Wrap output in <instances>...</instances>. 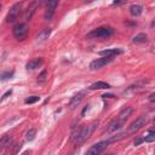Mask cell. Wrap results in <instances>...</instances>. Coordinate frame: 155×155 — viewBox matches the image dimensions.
<instances>
[{"label": "cell", "instance_id": "6da1fadb", "mask_svg": "<svg viewBox=\"0 0 155 155\" xmlns=\"http://www.w3.org/2000/svg\"><path fill=\"white\" fill-rule=\"evenodd\" d=\"M98 124H99V121L98 120H94V121H92L91 124H88V125H86V126H82L81 127V130H80V134H79V137H78V139H76V144H81V143H84V142H86L91 136H92V133L94 132V130H96V127L98 126Z\"/></svg>", "mask_w": 155, "mask_h": 155}, {"label": "cell", "instance_id": "7a4b0ae2", "mask_svg": "<svg viewBox=\"0 0 155 155\" xmlns=\"http://www.w3.org/2000/svg\"><path fill=\"white\" fill-rule=\"evenodd\" d=\"M113 34V29L109 27H99L90 31L86 38L87 39H108Z\"/></svg>", "mask_w": 155, "mask_h": 155}, {"label": "cell", "instance_id": "3957f363", "mask_svg": "<svg viewBox=\"0 0 155 155\" xmlns=\"http://www.w3.org/2000/svg\"><path fill=\"white\" fill-rule=\"evenodd\" d=\"M28 31H29V27L24 22L23 23H17L12 29V34H13L15 39L18 40V41H23L27 38Z\"/></svg>", "mask_w": 155, "mask_h": 155}, {"label": "cell", "instance_id": "277c9868", "mask_svg": "<svg viewBox=\"0 0 155 155\" xmlns=\"http://www.w3.org/2000/svg\"><path fill=\"white\" fill-rule=\"evenodd\" d=\"M147 124H148V116L142 115V116L137 117V119L128 126V130H127L128 134H133V133H136L137 131H139V130H140L143 126H145Z\"/></svg>", "mask_w": 155, "mask_h": 155}, {"label": "cell", "instance_id": "5b68a950", "mask_svg": "<svg viewBox=\"0 0 155 155\" xmlns=\"http://www.w3.org/2000/svg\"><path fill=\"white\" fill-rule=\"evenodd\" d=\"M111 61H113V57H107V56H103V57H101V58H97V59L92 61V62L90 63V69H91V70H97V69H101V68H103L104 65L109 64Z\"/></svg>", "mask_w": 155, "mask_h": 155}, {"label": "cell", "instance_id": "8992f818", "mask_svg": "<svg viewBox=\"0 0 155 155\" xmlns=\"http://www.w3.org/2000/svg\"><path fill=\"white\" fill-rule=\"evenodd\" d=\"M21 7H22V4L21 2H16L15 5H12V7L10 8L7 16H6V23H12L15 22V19L18 17L19 12H21Z\"/></svg>", "mask_w": 155, "mask_h": 155}, {"label": "cell", "instance_id": "52a82bcc", "mask_svg": "<svg viewBox=\"0 0 155 155\" xmlns=\"http://www.w3.org/2000/svg\"><path fill=\"white\" fill-rule=\"evenodd\" d=\"M58 1L59 0H48L46 2V11H45V19L46 21H51L52 19V17H53V15L56 12Z\"/></svg>", "mask_w": 155, "mask_h": 155}, {"label": "cell", "instance_id": "ba28073f", "mask_svg": "<svg viewBox=\"0 0 155 155\" xmlns=\"http://www.w3.org/2000/svg\"><path fill=\"white\" fill-rule=\"evenodd\" d=\"M108 145H109L108 139H107V140L98 142V143L93 144V145L87 150V154H88V155H98V154H101V153H102V151H103Z\"/></svg>", "mask_w": 155, "mask_h": 155}, {"label": "cell", "instance_id": "9c48e42d", "mask_svg": "<svg viewBox=\"0 0 155 155\" xmlns=\"http://www.w3.org/2000/svg\"><path fill=\"white\" fill-rule=\"evenodd\" d=\"M84 96H85V92H79V93H76L75 96H73V97H71V99L69 101L68 107H69L70 109H75V108L81 103V101H82Z\"/></svg>", "mask_w": 155, "mask_h": 155}, {"label": "cell", "instance_id": "30bf717a", "mask_svg": "<svg viewBox=\"0 0 155 155\" xmlns=\"http://www.w3.org/2000/svg\"><path fill=\"white\" fill-rule=\"evenodd\" d=\"M39 5H40V1H34V2L27 8V11H25V13H24V21L31 19V17H33V15L35 13V11H36V8H38Z\"/></svg>", "mask_w": 155, "mask_h": 155}, {"label": "cell", "instance_id": "8fae6325", "mask_svg": "<svg viewBox=\"0 0 155 155\" xmlns=\"http://www.w3.org/2000/svg\"><path fill=\"white\" fill-rule=\"evenodd\" d=\"M122 124H124V121H121L120 119H115V120H113V121L108 125V127H107V133H113V132L120 130L121 126H122Z\"/></svg>", "mask_w": 155, "mask_h": 155}, {"label": "cell", "instance_id": "7c38bea8", "mask_svg": "<svg viewBox=\"0 0 155 155\" xmlns=\"http://www.w3.org/2000/svg\"><path fill=\"white\" fill-rule=\"evenodd\" d=\"M42 63H44V59H42V58H33V59H30V61L25 64V68H27L28 70H34V69L39 68Z\"/></svg>", "mask_w": 155, "mask_h": 155}, {"label": "cell", "instance_id": "4fadbf2b", "mask_svg": "<svg viewBox=\"0 0 155 155\" xmlns=\"http://www.w3.org/2000/svg\"><path fill=\"white\" fill-rule=\"evenodd\" d=\"M124 51L121 48H107V50H103L99 52L101 56H107V57H114V56H117V54H121Z\"/></svg>", "mask_w": 155, "mask_h": 155}, {"label": "cell", "instance_id": "5bb4252c", "mask_svg": "<svg viewBox=\"0 0 155 155\" xmlns=\"http://www.w3.org/2000/svg\"><path fill=\"white\" fill-rule=\"evenodd\" d=\"M50 34H51V29H50V28H44V29H41V30L38 33V35H36V41H38V42L45 41L46 39H48Z\"/></svg>", "mask_w": 155, "mask_h": 155}, {"label": "cell", "instance_id": "9a60e30c", "mask_svg": "<svg viewBox=\"0 0 155 155\" xmlns=\"http://www.w3.org/2000/svg\"><path fill=\"white\" fill-rule=\"evenodd\" d=\"M132 111H133V108L132 107H125L120 113H119V115H117V119H120L121 121H126L127 119H128V116L132 114Z\"/></svg>", "mask_w": 155, "mask_h": 155}, {"label": "cell", "instance_id": "2e32d148", "mask_svg": "<svg viewBox=\"0 0 155 155\" xmlns=\"http://www.w3.org/2000/svg\"><path fill=\"white\" fill-rule=\"evenodd\" d=\"M12 145V137L6 134L0 139V151H2L6 148H10Z\"/></svg>", "mask_w": 155, "mask_h": 155}, {"label": "cell", "instance_id": "e0dca14e", "mask_svg": "<svg viewBox=\"0 0 155 155\" xmlns=\"http://www.w3.org/2000/svg\"><path fill=\"white\" fill-rule=\"evenodd\" d=\"M90 90H109L110 88V85L104 82V81H97L94 84H92L90 87Z\"/></svg>", "mask_w": 155, "mask_h": 155}, {"label": "cell", "instance_id": "ac0fdd59", "mask_svg": "<svg viewBox=\"0 0 155 155\" xmlns=\"http://www.w3.org/2000/svg\"><path fill=\"white\" fill-rule=\"evenodd\" d=\"M142 12H143V7L140 6V5H131L130 6V13L132 15V16H134V17H138V16H140L142 15Z\"/></svg>", "mask_w": 155, "mask_h": 155}, {"label": "cell", "instance_id": "d6986e66", "mask_svg": "<svg viewBox=\"0 0 155 155\" xmlns=\"http://www.w3.org/2000/svg\"><path fill=\"white\" fill-rule=\"evenodd\" d=\"M127 134H128V132H122V133H119V134H116V136H113V137H110V138L108 139V142H109V144H110V143H115V142H119V140L124 139L125 137H127Z\"/></svg>", "mask_w": 155, "mask_h": 155}, {"label": "cell", "instance_id": "ffe728a7", "mask_svg": "<svg viewBox=\"0 0 155 155\" xmlns=\"http://www.w3.org/2000/svg\"><path fill=\"white\" fill-rule=\"evenodd\" d=\"M134 44H142V42H145L147 41V34H144V33H139V34H137L134 38H133V40H132Z\"/></svg>", "mask_w": 155, "mask_h": 155}, {"label": "cell", "instance_id": "44dd1931", "mask_svg": "<svg viewBox=\"0 0 155 155\" xmlns=\"http://www.w3.org/2000/svg\"><path fill=\"white\" fill-rule=\"evenodd\" d=\"M35 136H36V130H35V128H30V130H28L27 133H25V140H27V142H31V140L35 138Z\"/></svg>", "mask_w": 155, "mask_h": 155}, {"label": "cell", "instance_id": "7402d4cb", "mask_svg": "<svg viewBox=\"0 0 155 155\" xmlns=\"http://www.w3.org/2000/svg\"><path fill=\"white\" fill-rule=\"evenodd\" d=\"M47 78H48V75H47V70L45 69V70H42V71L38 75V84H45L46 80H47Z\"/></svg>", "mask_w": 155, "mask_h": 155}, {"label": "cell", "instance_id": "603a6c76", "mask_svg": "<svg viewBox=\"0 0 155 155\" xmlns=\"http://www.w3.org/2000/svg\"><path fill=\"white\" fill-rule=\"evenodd\" d=\"M39 99H40L39 96H30V97H28V98L24 99V103L25 104H33V103H36Z\"/></svg>", "mask_w": 155, "mask_h": 155}, {"label": "cell", "instance_id": "cb8c5ba5", "mask_svg": "<svg viewBox=\"0 0 155 155\" xmlns=\"http://www.w3.org/2000/svg\"><path fill=\"white\" fill-rule=\"evenodd\" d=\"M12 75H13V71H12V70H11V71H4V73H1L0 80H1V81H6L7 79H11Z\"/></svg>", "mask_w": 155, "mask_h": 155}, {"label": "cell", "instance_id": "d4e9b609", "mask_svg": "<svg viewBox=\"0 0 155 155\" xmlns=\"http://www.w3.org/2000/svg\"><path fill=\"white\" fill-rule=\"evenodd\" d=\"M144 142H147V143L155 142V132H149V134H147L144 137Z\"/></svg>", "mask_w": 155, "mask_h": 155}, {"label": "cell", "instance_id": "484cf974", "mask_svg": "<svg viewBox=\"0 0 155 155\" xmlns=\"http://www.w3.org/2000/svg\"><path fill=\"white\" fill-rule=\"evenodd\" d=\"M11 93H12V90H8V91H6V92L2 94V97H1V102H2V101H5V99H6V98H7V97L11 94Z\"/></svg>", "mask_w": 155, "mask_h": 155}, {"label": "cell", "instance_id": "4316f807", "mask_svg": "<svg viewBox=\"0 0 155 155\" xmlns=\"http://www.w3.org/2000/svg\"><path fill=\"white\" fill-rule=\"evenodd\" d=\"M142 142H144V138H142V137H138V138H136V139H134L133 144H134V145H139Z\"/></svg>", "mask_w": 155, "mask_h": 155}, {"label": "cell", "instance_id": "83f0119b", "mask_svg": "<svg viewBox=\"0 0 155 155\" xmlns=\"http://www.w3.org/2000/svg\"><path fill=\"white\" fill-rule=\"evenodd\" d=\"M148 99H149L150 102H155V92L150 93V94H149V97H148Z\"/></svg>", "mask_w": 155, "mask_h": 155}, {"label": "cell", "instance_id": "f1b7e54d", "mask_svg": "<svg viewBox=\"0 0 155 155\" xmlns=\"http://www.w3.org/2000/svg\"><path fill=\"white\" fill-rule=\"evenodd\" d=\"M21 147H22V144H17V145H16V148H15V150H13V153H15V154H16V153H18V150L21 149Z\"/></svg>", "mask_w": 155, "mask_h": 155}, {"label": "cell", "instance_id": "f546056e", "mask_svg": "<svg viewBox=\"0 0 155 155\" xmlns=\"http://www.w3.org/2000/svg\"><path fill=\"white\" fill-rule=\"evenodd\" d=\"M102 97H103V98H113L114 96H113V94H103Z\"/></svg>", "mask_w": 155, "mask_h": 155}, {"label": "cell", "instance_id": "4dcf8cb0", "mask_svg": "<svg viewBox=\"0 0 155 155\" xmlns=\"http://www.w3.org/2000/svg\"><path fill=\"white\" fill-rule=\"evenodd\" d=\"M39 1H40V4H44V2H47L48 0H39Z\"/></svg>", "mask_w": 155, "mask_h": 155}, {"label": "cell", "instance_id": "1f68e13d", "mask_svg": "<svg viewBox=\"0 0 155 155\" xmlns=\"http://www.w3.org/2000/svg\"><path fill=\"white\" fill-rule=\"evenodd\" d=\"M91 1H93V0H86V2H91Z\"/></svg>", "mask_w": 155, "mask_h": 155}]
</instances>
